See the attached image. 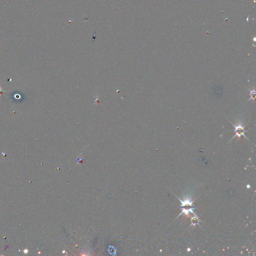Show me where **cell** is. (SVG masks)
<instances>
[{
	"label": "cell",
	"mask_w": 256,
	"mask_h": 256,
	"mask_svg": "<svg viewBox=\"0 0 256 256\" xmlns=\"http://www.w3.org/2000/svg\"><path fill=\"white\" fill-rule=\"evenodd\" d=\"M233 124V126L235 127L234 132L235 133V136L233 137V138L234 137H235L236 136L238 137V138H241V137L242 136H243L245 137V138L246 139H248L247 138V137L245 135V133L246 132V131L245 130L244 127H243L241 124H239V125H238V126H236V125H234L233 124ZM233 138H232V139H233Z\"/></svg>",
	"instance_id": "1"
},
{
	"label": "cell",
	"mask_w": 256,
	"mask_h": 256,
	"mask_svg": "<svg viewBox=\"0 0 256 256\" xmlns=\"http://www.w3.org/2000/svg\"><path fill=\"white\" fill-rule=\"evenodd\" d=\"M249 92H250V98L248 100V101L250 100L251 99H252V100H255V97H256V92L255 90H252V91H251L249 89H248Z\"/></svg>",
	"instance_id": "2"
}]
</instances>
